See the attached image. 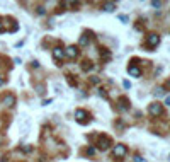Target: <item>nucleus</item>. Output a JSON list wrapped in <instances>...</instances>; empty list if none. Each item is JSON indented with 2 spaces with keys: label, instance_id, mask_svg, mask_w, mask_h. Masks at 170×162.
<instances>
[{
  "label": "nucleus",
  "instance_id": "obj_4",
  "mask_svg": "<svg viewBox=\"0 0 170 162\" xmlns=\"http://www.w3.org/2000/svg\"><path fill=\"white\" fill-rule=\"evenodd\" d=\"M126 152H128V149H126L123 143H119V145H116V147L112 149V155H114L117 161H121V159L126 155Z\"/></svg>",
  "mask_w": 170,
  "mask_h": 162
},
{
  "label": "nucleus",
  "instance_id": "obj_22",
  "mask_svg": "<svg viewBox=\"0 0 170 162\" xmlns=\"http://www.w3.org/2000/svg\"><path fill=\"white\" fill-rule=\"evenodd\" d=\"M135 162H143V159L140 155H135Z\"/></svg>",
  "mask_w": 170,
  "mask_h": 162
},
{
  "label": "nucleus",
  "instance_id": "obj_19",
  "mask_svg": "<svg viewBox=\"0 0 170 162\" xmlns=\"http://www.w3.org/2000/svg\"><path fill=\"white\" fill-rule=\"evenodd\" d=\"M123 85H124L126 89H129V87H131V82H129V80H124V82H123Z\"/></svg>",
  "mask_w": 170,
  "mask_h": 162
},
{
  "label": "nucleus",
  "instance_id": "obj_24",
  "mask_svg": "<svg viewBox=\"0 0 170 162\" xmlns=\"http://www.w3.org/2000/svg\"><path fill=\"white\" fill-rule=\"evenodd\" d=\"M87 154H89V155H92V154H94V147H90V149L87 150Z\"/></svg>",
  "mask_w": 170,
  "mask_h": 162
},
{
  "label": "nucleus",
  "instance_id": "obj_5",
  "mask_svg": "<svg viewBox=\"0 0 170 162\" xmlns=\"http://www.w3.org/2000/svg\"><path fill=\"white\" fill-rule=\"evenodd\" d=\"M111 143H112V140H111L109 137H106V135H100L99 140H97V147H99L100 150H107Z\"/></svg>",
  "mask_w": 170,
  "mask_h": 162
},
{
  "label": "nucleus",
  "instance_id": "obj_23",
  "mask_svg": "<svg viewBox=\"0 0 170 162\" xmlns=\"http://www.w3.org/2000/svg\"><path fill=\"white\" fill-rule=\"evenodd\" d=\"M44 12H46L44 7H39V9H37V14H44Z\"/></svg>",
  "mask_w": 170,
  "mask_h": 162
},
{
  "label": "nucleus",
  "instance_id": "obj_16",
  "mask_svg": "<svg viewBox=\"0 0 170 162\" xmlns=\"http://www.w3.org/2000/svg\"><path fill=\"white\" fill-rule=\"evenodd\" d=\"M119 20H123V22H128V20H129V17H128V15H123V14H121V15H119Z\"/></svg>",
  "mask_w": 170,
  "mask_h": 162
},
{
  "label": "nucleus",
  "instance_id": "obj_27",
  "mask_svg": "<svg viewBox=\"0 0 170 162\" xmlns=\"http://www.w3.org/2000/svg\"><path fill=\"white\" fill-rule=\"evenodd\" d=\"M0 32H2V22H0Z\"/></svg>",
  "mask_w": 170,
  "mask_h": 162
},
{
  "label": "nucleus",
  "instance_id": "obj_18",
  "mask_svg": "<svg viewBox=\"0 0 170 162\" xmlns=\"http://www.w3.org/2000/svg\"><path fill=\"white\" fill-rule=\"evenodd\" d=\"M152 5H153L155 9H158V7H162V2H157V0H155V2H152Z\"/></svg>",
  "mask_w": 170,
  "mask_h": 162
},
{
  "label": "nucleus",
  "instance_id": "obj_28",
  "mask_svg": "<svg viewBox=\"0 0 170 162\" xmlns=\"http://www.w3.org/2000/svg\"><path fill=\"white\" fill-rule=\"evenodd\" d=\"M169 159H170V155H169Z\"/></svg>",
  "mask_w": 170,
  "mask_h": 162
},
{
  "label": "nucleus",
  "instance_id": "obj_7",
  "mask_svg": "<svg viewBox=\"0 0 170 162\" xmlns=\"http://www.w3.org/2000/svg\"><path fill=\"white\" fill-rule=\"evenodd\" d=\"M128 72L131 77H141V68H138L136 65H129L128 67Z\"/></svg>",
  "mask_w": 170,
  "mask_h": 162
},
{
  "label": "nucleus",
  "instance_id": "obj_21",
  "mask_svg": "<svg viewBox=\"0 0 170 162\" xmlns=\"http://www.w3.org/2000/svg\"><path fill=\"white\" fill-rule=\"evenodd\" d=\"M99 92H100V96H102V97H107V94H106V89H100Z\"/></svg>",
  "mask_w": 170,
  "mask_h": 162
},
{
  "label": "nucleus",
  "instance_id": "obj_17",
  "mask_svg": "<svg viewBox=\"0 0 170 162\" xmlns=\"http://www.w3.org/2000/svg\"><path fill=\"white\" fill-rule=\"evenodd\" d=\"M162 94H163V89H162V87L155 89V96H162Z\"/></svg>",
  "mask_w": 170,
  "mask_h": 162
},
{
  "label": "nucleus",
  "instance_id": "obj_10",
  "mask_svg": "<svg viewBox=\"0 0 170 162\" xmlns=\"http://www.w3.org/2000/svg\"><path fill=\"white\" fill-rule=\"evenodd\" d=\"M104 10H106V12H112V10H116V3H114V2H107V3H104Z\"/></svg>",
  "mask_w": 170,
  "mask_h": 162
},
{
  "label": "nucleus",
  "instance_id": "obj_2",
  "mask_svg": "<svg viewBox=\"0 0 170 162\" xmlns=\"http://www.w3.org/2000/svg\"><path fill=\"white\" fill-rule=\"evenodd\" d=\"M148 113H150L152 116H162V114H163V106H162L160 102H152V104L148 106Z\"/></svg>",
  "mask_w": 170,
  "mask_h": 162
},
{
  "label": "nucleus",
  "instance_id": "obj_15",
  "mask_svg": "<svg viewBox=\"0 0 170 162\" xmlns=\"http://www.w3.org/2000/svg\"><path fill=\"white\" fill-rule=\"evenodd\" d=\"M20 150H22V152H31V150H32V147H31V145H29V147H27V145H24V147H20Z\"/></svg>",
  "mask_w": 170,
  "mask_h": 162
},
{
  "label": "nucleus",
  "instance_id": "obj_11",
  "mask_svg": "<svg viewBox=\"0 0 170 162\" xmlns=\"http://www.w3.org/2000/svg\"><path fill=\"white\" fill-rule=\"evenodd\" d=\"M119 104H121V109H129V101L126 97H121L119 99Z\"/></svg>",
  "mask_w": 170,
  "mask_h": 162
},
{
  "label": "nucleus",
  "instance_id": "obj_14",
  "mask_svg": "<svg viewBox=\"0 0 170 162\" xmlns=\"http://www.w3.org/2000/svg\"><path fill=\"white\" fill-rule=\"evenodd\" d=\"M87 43H89V38H87V36H82V38H80V44H87Z\"/></svg>",
  "mask_w": 170,
  "mask_h": 162
},
{
  "label": "nucleus",
  "instance_id": "obj_13",
  "mask_svg": "<svg viewBox=\"0 0 170 162\" xmlns=\"http://www.w3.org/2000/svg\"><path fill=\"white\" fill-rule=\"evenodd\" d=\"M82 68H83V70H92L94 65H92L90 61H85V63H82Z\"/></svg>",
  "mask_w": 170,
  "mask_h": 162
},
{
  "label": "nucleus",
  "instance_id": "obj_26",
  "mask_svg": "<svg viewBox=\"0 0 170 162\" xmlns=\"http://www.w3.org/2000/svg\"><path fill=\"white\" fill-rule=\"evenodd\" d=\"M2 84H3V79H2V77H0V85H2Z\"/></svg>",
  "mask_w": 170,
  "mask_h": 162
},
{
  "label": "nucleus",
  "instance_id": "obj_12",
  "mask_svg": "<svg viewBox=\"0 0 170 162\" xmlns=\"http://www.w3.org/2000/svg\"><path fill=\"white\" fill-rule=\"evenodd\" d=\"M100 56H102L104 60H109V58H111V51H107L106 48H102V50H100Z\"/></svg>",
  "mask_w": 170,
  "mask_h": 162
},
{
  "label": "nucleus",
  "instance_id": "obj_6",
  "mask_svg": "<svg viewBox=\"0 0 170 162\" xmlns=\"http://www.w3.org/2000/svg\"><path fill=\"white\" fill-rule=\"evenodd\" d=\"M65 55H66L68 58H77V56H78V48H77V46H68L66 51H65Z\"/></svg>",
  "mask_w": 170,
  "mask_h": 162
},
{
  "label": "nucleus",
  "instance_id": "obj_1",
  "mask_svg": "<svg viewBox=\"0 0 170 162\" xmlns=\"http://www.w3.org/2000/svg\"><path fill=\"white\" fill-rule=\"evenodd\" d=\"M160 44V36L157 34V32H150L148 36H146V48L148 50H153V48H157Z\"/></svg>",
  "mask_w": 170,
  "mask_h": 162
},
{
  "label": "nucleus",
  "instance_id": "obj_25",
  "mask_svg": "<svg viewBox=\"0 0 170 162\" xmlns=\"http://www.w3.org/2000/svg\"><path fill=\"white\" fill-rule=\"evenodd\" d=\"M165 104H167V106H170V97H167V99H165Z\"/></svg>",
  "mask_w": 170,
  "mask_h": 162
},
{
  "label": "nucleus",
  "instance_id": "obj_8",
  "mask_svg": "<svg viewBox=\"0 0 170 162\" xmlns=\"http://www.w3.org/2000/svg\"><path fill=\"white\" fill-rule=\"evenodd\" d=\"M3 104H5V106H12V104H15V97H14L12 94H7V96L3 97Z\"/></svg>",
  "mask_w": 170,
  "mask_h": 162
},
{
  "label": "nucleus",
  "instance_id": "obj_20",
  "mask_svg": "<svg viewBox=\"0 0 170 162\" xmlns=\"http://www.w3.org/2000/svg\"><path fill=\"white\" fill-rule=\"evenodd\" d=\"M90 82H92V84H99V77H92Z\"/></svg>",
  "mask_w": 170,
  "mask_h": 162
},
{
  "label": "nucleus",
  "instance_id": "obj_3",
  "mask_svg": "<svg viewBox=\"0 0 170 162\" xmlns=\"http://www.w3.org/2000/svg\"><path fill=\"white\" fill-rule=\"evenodd\" d=\"M75 118H77V121H78L80 125H87V123L90 121L89 113L83 111V109H77V111H75Z\"/></svg>",
  "mask_w": 170,
  "mask_h": 162
},
{
  "label": "nucleus",
  "instance_id": "obj_9",
  "mask_svg": "<svg viewBox=\"0 0 170 162\" xmlns=\"http://www.w3.org/2000/svg\"><path fill=\"white\" fill-rule=\"evenodd\" d=\"M53 56H54V60H61V58L65 56V51H63L61 48H54V51H53Z\"/></svg>",
  "mask_w": 170,
  "mask_h": 162
}]
</instances>
